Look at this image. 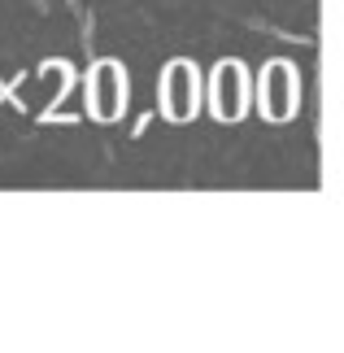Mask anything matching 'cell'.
<instances>
[{
  "label": "cell",
  "mask_w": 344,
  "mask_h": 353,
  "mask_svg": "<svg viewBox=\"0 0 344 353\" xmlns=\"http://www.w3.org/2000/svg\"><path fill=\"white\" fill-rule=\"evenodd\" d=\"M253 97H257V114L266 122H287L296 118L301 110V74L292 61H266L253 83Z\"/></svg>",
  "instance_id": "cell-1"
},
{
  "label": "cell",
  "mask_w": 344,
  "mask_h": 353,
  "mask_svg": "<svg viewBox=\"0 0 344 353\" xmlns=\"http://www.w3.org/2000/svg\"><path fill=\"white\" fill-rule=\"evenodd\" d=\"M131 101V79L122 61H96L83 79V105L96 122H118Z\"/></svg>",
  "instance_id": "cell-2"
},
{
  "label": "cell",
  "mask_w": 344,
  "mask_h": 353,
  "mask_svg": "<svg viewBox=\"0 0 344 353\" xmlns=\"http://www.w3.org/2000/svg\"><path fill=\"white\" fill-rule=\"evenodd\" d=\"M201 101H205V92H201V70H196V61H188V57L166 61L161 83H157L161 118H170V122H192V118L201 114Z\"/></svg>",
  "instance_id": "cell-3"
},
{
  "label": "cell",
  "mask_w": 344,
  "mask_h": 353,
  "mask_svg": "<svg viewBox=\"0 0 344 353\" xmlns=\"http://www.w3.org/2000/svg\"><path fill=\"white\" fill-rule=\"evenodd\" d=\"M253 105V79L244 70V61H218L210 74V110L218 122H240Z\"/></svg>",
  "instance_id": "cell-4"
}]
</instances>
